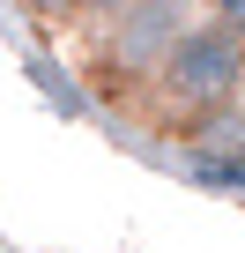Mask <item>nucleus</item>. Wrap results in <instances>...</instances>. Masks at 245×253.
I'll return each mask as SVG.
<instances>
[{"label":"nucleus","mask_w":245,"mask_h":253,"mask_svg":"<svg viewBox=\"0 0 245 253\" xmlns=\"http://www.w3.org/2000/svg\"><path fill=\"white\" fill-rule=\"evenodd\" d=\"M208 15H215V23H230V30L245 38V0H208Z\"/></svg>","instance_id":"nucleus-4"},{"label":"nucleus","mask_w":245,"mask_h":253,"mask_svg":"<svg viewBox=\"0 0 245 253\" xmlns=\"http://www.w3.org/2000/svg\"><path fill=\"white\" fill-rule=\"evenodd\" d=\"M193 23V0H127L111 15V38H104V82H156L164 52L178 45V30Z\"/></svg>","instance_id":"nucleus-2"},{"label":"nucleus","mask_w":245,"mask_h":253,"mask_svg":"<svg viewBox=\"0 0 245 253\" xmlns=\"http://www.w3.org/2000/svg\"><path fill=\"white\" fill-rule=\"evenodd\" d=\"M156 89L178 104V112H223V104H238L245 97V38L230 30V23H186L178 30V45L164 52V67H156Z\"/></svg>","instance_id":"nucleus-1"},{"label":"nucleus","mask_w":245,"mask_h":253,"mask_svg":"<svg viewBox=\"0 0 245 253\" xmlns=\"http://www.w3.org/2000/svg\"><path fill=\"white\" fill-rule=\"evenodd\" d=\"M67 8H74V15H82V23H111V15H119V8H127V0H67Z\"/></svg>","instance_id":"nucleus-3"}]
</instances>
